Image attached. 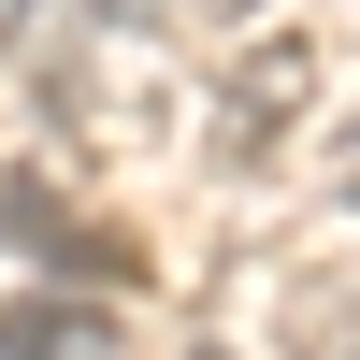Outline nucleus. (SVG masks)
Returning <instances> with one entry per match:
<instances>
[{"instance_id":"nucleus-2","label":"nucleus","mask_w":360,"mask_h":360,"mask_svg":"<svg viewBox=\"0 0 360 360\" xmlns=\"http://www.w3.org/2000/svg\"><path fill=\"white\" fill-rule=\"evenodd\" d=\"M303 115H317V44H303V29H245V44L202 72V159H217V173H259Z\"/></svg>"},{"instance_id":"nucleus-4","label":"nucleus","mask_w":360,"mask_h":360,"mask_svg":"<svg viewBox=\"0 0 360 360\" xmlns=\"http://www.w3.org/2000/svg\"><path fill=\"white\" fill-rule=\"evenodd\" d=\"M332 173H346V202H360V115H346V144H332Z\"/></svg>"},{"instance_id":"nucleus-3","label":"nucleus","mask_w":360,"mask_h":360,"mask_svg":"<svg viewBox=\"0 0 360 360\" xmlns=\"http://www.w3.org/2000/svg\"><path fill=\"white\" fill-rule=\"evenodd\" d=\"M274 303H288V360H360V303H346V274H274Z\"/></svg>"},{"instance_id":"nucleus-5","label":"nucleus","mask_w":360,"mask_h":360,"mask_svg":"<svg viewBox=\"0 0 360 360\" xmlns=\"http://www.w3.org/2000/svg\"><path fill=\"white\" fill-rule=\"evenodd\" d=\"M202 360H231V346H202Z\"/></svg>"},{"instance_id":"nucleus-1","label":"nucleus","mask_w":360,"mask_h":360,"mask_svg":"<svg viewBox=\"0 0 360 360\" xmlns=\"http://www.w3.org/2000/svg\"><path fill=\"white\" fill-rule=\"evenodd\" d=\"M58 115H72V144H101V159H159L173 115H188V86L159 72V15H101L72 58H58Z\"/></svg>"}]
</instances>
